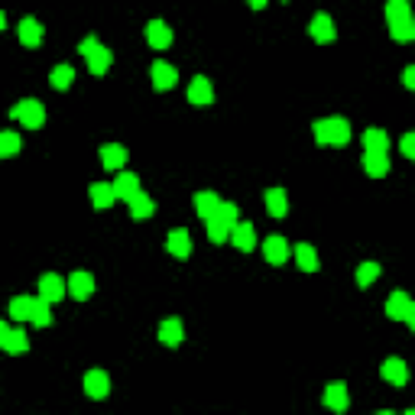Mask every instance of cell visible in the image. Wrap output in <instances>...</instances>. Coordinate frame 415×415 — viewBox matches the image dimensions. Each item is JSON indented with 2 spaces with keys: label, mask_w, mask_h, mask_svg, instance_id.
Returning <instances> with one entry per match:
<instances>
[{
  "label": "cell",
  "mask_w": 415,
  "mask_h": 415,
  "mask_svg": "<svg viewBox=\"0 0 415 415\" xmlns=\"http://www.w3.org/2000/svg\"><path fill=\"white\" fill-rule=\"evenodd\" d=\"M311 133L321 146H344L350 140V123L344 117H321V120H315Z\"/></svg>",
  "instance_id": "1"
},
{
  "label": "cell",
  "mask_w": 415,
  "mask_h": 415,
  "mask_svg": "<svg viewBox=\"0 0 415 415\" xmlns=\"http://www.w3.org/2000/svg\"><path fill=\"white\" fill-rule=\"evenodd\" d=\"M78 52L88 58V72H91V75H104V72L111 68V62H113L111 49L101 46V42H97V36H85V39H81Z\"/></svg>",
  "instance_id": "2"
},
{
  "label": "cell",
  "mask_w": 415,
  "mask_h": 415,
  "mask_svg": "<svg viewBox=\"0 0 415 415\" xmlns=\"http://www.w3.org/2000/svg\"><path fill=\"white\" fill-rule=\"evenodd\" d=\"M13 120H19L26 130H39L42 123H46V107L36 101V97H26V101L13 104V111H10Z\"/></svg>",
  "instance_id": "3"
},
{
  "label": "cell",
  "mask_w": 415,
  "mask_h": 415,
  "mask_svg": "<svg viewBox=\"0 0 415 415\" xmlns=\"http://www.w3.org/2000/svg\"><path fill=\"white\" fill-rule=\"evenodd\" d=\"M386 315L396 321H406L409 328H415V305L406 292H393L386 302Z\"/></svg>",
  "instance_id": "4"
},
{
  "label": "cell",
  "mask_w": 415,
  "mask_h": 415,
  "mask_svg": "<svg viewBox=\"0 0 415 415\" xmlns=\"http://www.w3.org/2000/svg\"><path fill=\"white\" fill-rule=\"evenodd\" d=\"M263 256L273 266H283L285 260L292 256V246H289V240H285V237L273 234V237H266V240H263Z\"/></svg>",
  "instance_id": "5"
},
{
  "label": "cell",
  "mask_w": 415,
  "mask_h": 415,
  "mask_svg": "<svg viewBox=\"0 0 415 415\" xmlns=\"http://www.w3.org/2000/svg\"><path fill=\"white\" fill-rule=\"evenodd\" d=\"M189 101L195 104V107H211L214 104V88H211V81H208L205 75H195L189 85Z\"/></svg>",
  "instance_id": "6"
},
{
  "label": "cell",
  "mask_w": 415,
  "mask_h": 415,
  "mask_svg": "<svg viewBox=\"0 0 415 415\" xmlns=\"http://www.w3.org/2000/svg\"><path fill=\"white\" fill-rule=\"evenodd\" d=\"M85 393L91 399H107L111 396V377L104 370H88L85 373Z\"/></svg>",
  "instance_id": "7"
},
{
  "label": "cell",
  "mask_w": 415,
  "mask_h": 415,
  "mask_svg": "<svg viewBox=\"0 0 415 415\" xmlns=\"http://www.w3.org/2000/svg\"><path fill=\"white\" fill-rule=\"evenodd\" d=\"M65 285H68V295L81 302V299H88V295L95 292V276L85 273V269H78V273H72L65 279Z\"/></svg>",
  "instance_id": "8"
},
{
  "label": "cell",
  "mask_w": 415,
  "mask_h": 415,
  "mask_svg": "<svg viewBox=\"0 0 415 415\" xmlns=\"http://www.w3.org/2000/svg\"><path fill=\"white\" fill-rule=\"evenodd\" d=\"M150 78H152V85H156V91H169V88H175V81H179V72H175V65H169V62H152Z\"/></svg>",
  "instance_id": "9"
},
{
  "label": "cell",
  "mask_w": 415,
  "mask_h": 415,
  "mask_svg": "<svg viewBox=\"0 0 415 415\" xmlns=\"http://www.w3.org/2000/svg\"><path fill=\"white\" fill-rule=\"evenodd\" d=\"M166 250H169L175 260H189V256H191V237H189V230H185V227H175V230H169Z\"/></svg>",
  "instance_id": "10"
},
{
  "label": "cell",
  "mask_w": 415,
  "mask_h": 415,
  "mask_svg": "<svg viewBox=\"0 0 415 415\" xmlns=\"http://www.w3.org/2000/svg\"><path fill=\"white\" fill-rule=\"evenodd\" d=\"M227 240H234L237 250H244V253H250L256 246V230L253 224H246V221H237L234 227H230V234H227Z\"/></svg>",
  "instance_id": "11"
},
{
  "label": "cell",
  "mask_w": 415,
  "mask_h": 415,
  "mask_svg": "<svg viewBox=\"0 0 415 415\" xmlns=\"http://www.w3.org/2000/svg\"><path fill=\"white\" fill-rule=\"evenodd\" d=\"M379 377L386 379V383H393V386H406V383H409V367H406V360L389 357L386 363L379 367Z\"/></svg>",
  "instance_id": "12"
},
{
  "label": "cell",
  "mask_w": 415,
  "mask_h": 415,
  "mask_svg": "<svg viewBox=\"0 0 415 415\" xmlns=\"http://www.w3.org/2000/svg\"><path fill=\"white\" fill-rule=\"evenodd\" d=\"M65 292H68V285H65V279H62V276L46 273L42 279H39V295H42L46 302H58Z\"/></svg>",
  "instance_id": "13"
},
{
  "label": "cell",
  "mask_w": 415,
  "mask_h": 415,
  "mask_svg": "<svg viewBox=\"0 0 415 415\" xmlns=\"http://www.w3.org/2000/svg\"><path fill=\"white\" fill-rule=\"evenodd\" d=\"M308 33L315 42H331V39L338 36V29H334V23H331L328 13H315L308 23Z\"/></svg>",
  "instance_id": "14"
},
{
  "label": "cell",
  "mask_w": 415,
  "mask_h": 415,
  "mask_svg": "<svg viewBox=\"0 0 415 415\" xmlns=\"http://www.w3.org/2000/svg\"><path fill=\"white\" fill-rule=\"evenodd\" d=\"M146 42L152 49H169L172 46V29L162 23V19H150L146 23Z\"/></svg>",
  "instance_id": "15"
},
{
  "label": "cell",
  "mask_w": 415,
  "mask_h": 415,
  "mask_svg": "<svg viewBox=\"0 0 415 415\" xmlns=\"http://www.w3.org/2000/svg\"><path fill=\"white\" fill-rule=\"evenodd\" d=\"M324 406H328L331 412H347V406H350L347 386H344V383H328V389H324Z\"/></svg>",
  "instance_id": "16"
},
{
  "label": "cell",
  "mask_w": 415,
  "mask_h": 415,
  "mask_svg": "<svg viewBox=\"0 0 415 415\" xmlns=\"http://www.w3.org/2000/svg\"><path fill=\"white\" fill-rule=\"evenodd\" d=\"M159 340L166 347H179L185 340V328H182V318H166L159 324Z\"/></svg>",
  "instance_id": "17"
},
{
  "label": "cell",
  "mask_w": 415,
  "mask_h": 415,
  "mask_svg": "<svg viewBox=\"0 0 415 415\" xmlns=\"http://www.w3.org/2000/svg\"><path fill=\"white\" fill-rule=\"evenodd\" d=\"M363 172L373 175V179H383V175L389 172V156H386V152L363 150Z\"/></svg>",
  "instance_id": "18"
},
{
  "label": "cell",
  "mask_w": 415,
  "mask_h": 415,
  "mask_svg": "<svg viewBox=\"0 0 415 415\" xmlns=\"http://www.w3.org/2000/svg\"><path fill=\"white\" fill-rule=\"evenodd\" d=\"M19 42L29 46V49L42 42V23H39L36 17H23V19H19Z\"/></svg>",
  "instance_id": "19"
},
{
  "label": "cell",
  "mask_w": 415,
  "mask_h": 415,
  "mask_svg": "<svg viewBox=\"0 0 415 415\" xmlns=\"http://www.w3.org/2000/svg\"><path fill=\"white\" fill-rule=\"evenodd\" d=\"M111 185H113V195H117L120 201H130L133 195L140 191V179H136L133 172H120V175H117Z\"/></svg>",
  "instance_id": "20"
},
{
  "label": "cell",
  "mask_w": 415,
  "mask_h": 415,
  "mask_svg": "<svg viewBox=\"0 0 415 415\" xmlns=\"http://www.w3.org/2000/svg\"><path fill=\"white\" fill-rule=\"evenodd\" d=\"M97 156H101L104 169H120L123 162H127V150H123L120 143H104Z\"/></svg>",
  "instance_id": "21"
},
{
  "label": "cell",
  "mask_w": 415,
  "mask_h": 415,
  "mask_svg": "<svg viewBox=\"0 0 415 415\" xmlns=\"http://www.w3.org/2000/svg\"><path fill=\"white\" fill-rule=\"evenodd\" d=\"M88 195H91V205H95L97 211H107V208L117 201V195H113V185H107V182H95Z\"/></svg>",
  "instance_id": "22"
},
{
  "label": "cell",
  "mask_w": 415,
  "mask_h": 415,
  "mask_svg": "<svg viewBox=\"0 0 415 415\" xmlns=\"http://www.w3.org/2000/svg\"><path fill=\"white\" fill-rule=\"evenodd\" d=\"M292 256H295V263H299V269H305V273H315L318 269V253H315V246L311 244H299L292 246Z\"/></svg>",
  "instance_id": "23"
},
{
  "label": "cell",
  "mask_w": 415,
  "mask_h": 415,
  "mask_svg": "<svg viewBox=\"0 0 415 415\" xmlns=\"http://www.w3.org/2000/svg\"><path fill=\"white\" fill-rule=\"evenodd\" d=\"M266 211H269L273 217L289 214V195H285V189H269L266 191Z\"/></svg>",
  "instance_id": "24"
},
{
  "label": "cell",
  "mask_w": 415,
  "mask_h": 415,
  "mask_svg": "<svg viewBox=\"0 0 415 415\" xmlns=\"http://www.w3.org/2000/svg\"><path fill=\"white\" fill-rule=\"evenodd\" d=\"M127 205H130V217H136V221H143V217H150L152 211H156V201H152L146 191H136Z\"/></svg>",
  "instance_id": "25"
},
{
  "label": "cell",
  "mask_w": 415,
  "mask_h": 415,
  "mask_svg": "<svg viewBox=\"0 0 415 415\" xmlns=\"http://www.w3.org/2000/svg\"><path fill=\"white\" fill-rule=\"evenodd\" d=\"M363 150L389 152V136H386V130H379V127H370V130H363Z\"/></svg>",
  "instance_id": "26"
},
{
  "label": "cell",
  "mask_w": 415,
  "mask_h": 415,
  "mask_svg": "<svg viewBox=\"0 0 415 415\" xmlns=\"http://www.w3.org/2000/svg\"><path fill=\"white\" fill-rule=\"evenodd\" d=\"M217 205H221V198H217V191H195V211H198L201 221L214 214Z\"/></svg>",
  "instance_id": "27"
},
{
  "label": "cell",
  "mask_w": 415,
  "mask_h": 415,
  "mask_svg": "<svg viewBox=\"0 0 415 415\" xmlns=\"http://www.w3.org/2000/svg\"><path fill=\"white\" fill-rule=\"evenodd\" d=\"M29 321H33L36 328H49V324H52V302H46L42 295L33 299V315H29Z\"/></svg>",
  "instance_id": "28"
},
{
  "label": "cell",
  "mask_w": 415,
  "mask_h": 415,
  "mask_svg": "<svg viewBox=\"0 0 415 415\" xmlns=\"http://www.w3.org/2000/svg\"><path fill=\"white\" fill-rule=\"evenodd\" d=\"M389 36L396 39V42H412V39H415V19L406 17V19L389 23Z\"/></svg>",
  "instance_id": "29"
},
{
  "label": "cell",
  "mask_w": 415,
  "mask_h": 415,
  "mask_svg": "<svg viewBox=\"0 0 415 415\" xmlns=\"http://www.w3.org/2000/svg\"><path fill=\"white\" fill-rule=\"evenodd\" d=\"M29 315H33V299H29V295H13V299H10V318L29 321Z\"/></svg>",
  "instance_id": "30"
},
{
  "label": "cell",
  "mask_w": 415,
  "mask_h": 415,
  "mask_svg": "<svg viewBox=\"0 0 415 415\" xmlns=\"http://www.w3.org/2000/svg\"><path fill=\"white\" fill-rule=\"evenodd\" d=\"M3 350H7V354H23V350H29L26 331H19V328H10L7 340H3Z\"/></svg>",
  "instance_id": "31"
},
{
  "label": "cell",
  "mask_w": 415,
  "mask_h": 415,
  "mask_svg": "<svg viewBox=\"0 0 415 415\" xmlns=\"http://www.w3.org/2000/svg\"><path fill=\"white\" fill-rule=\"evenodd\" d=\"M205 227H208V237L214 240V244H224L227 240V234H230V227L221 221L217 214H211V217H205Z\"/></svg>",
  "instance_id": "32"
},
{
  "label": "cell",
  "mask_w": 415,
  "mask_h": 415,
  "mask_svg": "<svg viewBox=\"0 0 415 415\" xmlns=\"http://www.w3.org/2000/svg\"><path fill=\"white\" fill-rule=\"evenodd\" d=\"M19 152V136L13 130H0V159H10Z\"/></svg>",
  "instance_id": "33"
},
{
  "label": "cell",
  "mask_w": 415,
  "mask_h": 415,
  "mask_svg": "<svg viewBox=\"0 0 415 415\" xmlns=\"http://www.w3.org/2000/svg\"><path fill=\"white\" fill-rule=\"evenodd\" d=\"M72 78H75V68L72 65H56L52 68V75H49V81H52V88L65 91V88L72 85Z\"/></svg>",
  "instance_id": "34"
},
{
  "label": "cell",
  "mask_w": 415,
  "mask_h": 415,
  "mask_svg": "<svg viewBox=\"0 0 415 415\" xmlns=\"http://www.w3.org/2000/svg\"><path fill=\"white\" fill-rule=\"evenodd\" d=\"M412 17V7H409V0H386V19L389 23H396V19H406Z\"/></svg>",
  "instance_id": "35"
},
{
  "label": "cell",
  "mask_w": 415,
  "mask_h": 415,
  "mask_svg": "<svg viewBox=\"0 0 415 415\" xmlns=\"http://www.w3.org/2000/svg\"><path fill=\"white\" fill-rule=\"evenodd\" d=\"M377 279H379V263H363V266H357V285H360V289L373 285Z\"/></svg>",
  "instance_id": "36"
},
{
  "label": "cell",
  "mask_w": 415,
  "mask_h": 415,
  "mask_svg": "<svg viewBox=\"0 0 415 415\" xmlns=\"http://www.w3.org/2000/svg\"><path fill=\"white\" fill-rule=\"evenodd\" d=\"M217 217H221V221H224L227 227H234L237 221H240V211H237V205L234 201H221V205H217V211H214Z\"/></svg>",
  "instance_id": "37"
},
{
  "label": "cell",
  "mask_w": 415,
  "mask_h": 415,
  "mask_svg": "<svg viewBox=\"0 0 415 415\" xmlns=\"http://www.w3.org/2000/svg\"><path fill=\"white\" fill-rule=\"evenodd\" d=\"M399 150H402L406 159H415V133H406V136L399 140Z\"/></svg>",
  "instance_id": "38"
},
{
  "label": "cell",
  "mask_w": 415,
  "mask_h": 415,
  "mask_svg": "<svg viewBox=\"0 0 415 415\" xmlns=\"http://www.w3.org/2000/svg\"><path fill=\"white\" fill-rule=\"evenodd\" d=\"M402 85L415 88V65H406V72H402Z\"/></svg>",
  "instance_id": "39"
},
{
  "label": "cell",
  "mask_w": 415,
  "mask_h": 415,
  "mask_svg": "<svg viewBox=\"0 0 415 415\" xmlns=\"http://www.w3.org/2000/svg\"><path fill=\"white\" fill-rule=\"evenodd\" d=\"M7 334H10V324H7V321H0V347H3V340H7Z\"/></svg>",
  "instance_id": "40"
},
{
  "label": "cell",
  "mask_w": 415,
  "mask_h": 415,
  "mask_svg": "<svg viewBox=\"0 0 415 415\" xmlns=\"http://www.w3.org/2000/svg\"><path fill=\"white\" fill-rule=\"evenodd\" d=\"M250 7H253V10H263V7H266V0H250Z\"/></svg>",
  "instance_id": "41"
},
{
  "label": "cell",
  "mask_w": 415,
  "mask_h": 415,
  "mask_svg": "<svg viewBox=\"0 0 415 415\" xmlns=\"http://www.w3.org/2000/svg\"><path fill=\"white\" fill-rule=\"evenodd\" d=\"M7 26V17H3V10H0V29Z\"/></svg>",
  "instance_id": "42"
}]
</instances>
